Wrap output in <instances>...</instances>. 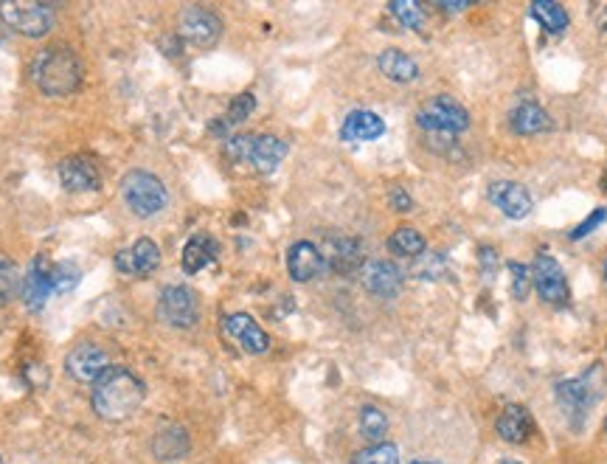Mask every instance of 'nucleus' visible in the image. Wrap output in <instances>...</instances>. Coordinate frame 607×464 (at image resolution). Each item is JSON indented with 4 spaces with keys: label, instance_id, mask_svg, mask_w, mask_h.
Instances as JSON below:
<instances>
[{
    "label": "nucleus",
    "instance_id": "nucleus-24",
    "mask_svg": "<svg viewBox=\"0 0 607 464\" xmlns=\"http://www.w3.org/2000/svg\"><path fill=\"white\" fill-rule=\"evenodd\" d=\"M377 65H380V71H383L388 79H394V82H414L416 76H419L416 62L411 60L408 54L397 51V48H385L383 54L377 57Z\"/></svg>",
    "mask_w": 607,
    "mask_h": 464
},
{
    "label": "nucleus",
    "instance_id": "nucleus-25",
    "mask_svg": "<svg viewBox=\"0 0 607 464\" xmlns=\"http://www.w3.org/2000/svg\"><path fill=\"white\" fill-rule=\"evenodd\" d=\"M253 107H256V99H253V93H239L237 99L231 102L228 107V113H225L220 121H211V133L214 135H228L231 127H237L242 121L248 119L253 113Z\"/></svg>",
    "mask_w": 607,
    "mask_h": 464
},
{
    "label": "nucleus",
    "instance_id": "nucleus-27",
    "mask_svg": "<svg viewBox=\"0 0 607 464\" xmlns=\"http://www.w3.org/2000/svg\"><path fill=\"white\" fill-rule=\"evenodd\" d=\"M425 237L416 231V228H397L391 237H388V248H391V254L397 256H408V259H414V256L425 254Z\"/></svg>",
    "mask_w": 607,
    "mask_h": 464
},
{
    "label": "nucleus",
    "instance_id": "nucleus-43",
    "mask_svg": "<svg viewBox=\"0 0 607 464\" xmlns=\"http://www.w3.org/2000/svg\"><path fill=\"white\" fill-rule=\"evenodd\" d=\"M605 279H607V259H605Z\"/></svg>",
    "mask_w": 607,
    "mask_h": 464
},
{
    "label": "nucleus",
    "instance_id": "nucleus-37",
    "mask_svg": "<svg viewBox=\"0 0 607 464\" xmlns=\"http://www.w3.org/2000/svg\"><path fill=\"white\" fill-rule=\"evenodd\" d=\"M602 220H607V209H596L591 217L585 220V223L571 231V240H582L585 234H591L593 228H599V225H602Z\"/></svg>",
    "mask_w": 607,
    "mask_h": 464
},
{
    "label": "nucleus",
    "instance_id": "nucleus-26",
    "mask_svg": "<svg viewBox=\"0 0 607 464\" xmlns=\"http://www.w3.org/2000/svg\"><path fill=\"white\" fill-rule=\"evenodd\" d=\"M532 15L548 34H563L568 29V12H565L560 3H554V0H537V3H532Z\"/></svg>",
    "mask_w": 607,
    "mask_h": 464
},
{
    "label": "nucleus",
    "instance_id": "nucleus-40",
    "mask_svg": "<svg viewBox=\"0 0 607 464\" xmlns=\"http://www.w3.org/2000/svg\"><path fill=\"white\" fill-rule=\"evenodd\" d=\"M602 34H605V43H607V17L602 20Z\"/></svg>",
    "mask_w": 607,
    "mask_h": 464
},
{
    "label": "nucleus",
    "instance_id": "nucleus-12",
    "mask_svg": "<svg viewBox=\"0 0 607 464\" xmlns=\"http://www.w3.org/2000/svg\"><path fill=\"white\" fill-rule=\"evenodd\" d=\"M116 268L127 276H152L155 270L161 268V248L149 237H141L133 248H124L116 254Z\"/></svg>",
    "mask_w": 607,
    "mask_h": 464
},
{
    "label": "nucleus",
    "instance_id": "nucleus-44",
    "mask_svg": "<svg viewBox=\"0 0 607 464\" xmlns=\"http://www.w3.org/2000/svg\"><path fill=\"white\" fill-rule=\"evenodd\" d=\"M501 464H520V462H501Z\"/></svg>",
    "mask_w": 607,
    "mask_h": 464
},
{
    "label": "nucleus",
    "instance_id": "nucleus-7",
    "mask_svg": "<svg viewBox=\"0 0 607 464\" xmlns=\"http://www.w3.org/2000/svg\"><path fill=\"white\" fill-rule=\"evenodd\" d=\"M532 282L534 287H537V293H540V299L546 301V304L563 307V304H568V299H571V290H568V282H565V273L554 256L540 254L534 259Z\"/></svg>",
    "mask_w": 607,
    "mask_h": 464
},
{
    "label": "nucleus",
    "instance_id": "nucleus-35",
    "mask_svg": "<svg viewBox=\"0 0 607 464\" xmlns=\"http://www.w3.org/2000/svg\"><path fill=\"white\" fill-rule=\"evenodd\" d=\"M509 276H512V293L515 299H526L529 296V287H532V270L518 262H509Z\"/></svg>",
    "mask_w": 607,
    "mask_h": 464
},
{
    "label": "nucleus",
    "instance_id": "nucleus-5",
    "mask_svg": "<svg viewBox=\"0 0 607 464\" xmlns=\"http://www.w3.org/2000/svg\"><path fill=\"white\" fill-rule=\"evenodd\" d=\"M0 17L9 29H15L23 37H45L54 29L57 15L54 6L48 3H26V0H15V3H0Z\"/></svg>",
    "mask_w": 607,
    "mask_h": 464
},
{
    "label": "nucleus",
    "instance_id": "nucleus-41",
    "mask_svg": "<svg viewBox=\"0 0 607 464\" xmlns=\"http://www.w3.org/2000/svg\"><path fill=\"white\" fill-rule=\"evenodd\" d=\"M602 189L607 192V169H605V175H602Z\"/></svg>",
    "mask_w": 607,
    "mask_h": 464
},
{
    "label": "nucleus",
    "instance_id": "nucleus-13",
    "mask_svg": "<svg viewBox=\"0 0 607 464\" xmlns=\"http://www.w3.org/2000/svg\"><path fill=\"white\" fill-rule=\"evenodd\" d=\"M51 293H54V265H48L45 256H40V259H34V265L26 273V282L20 287V296H23L31 313H37V310H43Z\"/></svg>",
    "mask_w": 607,
    "mask_h": 464
},
{
    "label": "nucleus",
    "instance_id": "nucleus-9",
    "mask_svg": "<svg viewBox=\"0 0 607 464\" xmlns=\"http://www.w3.org/2000/svg\"><path fill=\"white\" fill-rule=\"evenodd\" d=\"M223 34V23L206 6H189L180 15V37L197 48H211Z\"/></svg>",
    "mask_w": 607,
    "mask_h": 464
},
{
    "label": "nucleus",
    "instance_id": "nucleus-6",
    "mask_svg": "<svg viewBox=\"0 0 607 464\" xmlns=\"http://www.w3.org/2000/svg\"><path fill=\"white\" fill-rule=\"evenodd\" d=\"M602 394V383H599V369H591L588 375L577 377V380H563L557 383V400L560 408L568 414V420L574 425H582V420L591 414L596 397Z\"/></svg>",
    "mask_w": 607,
    "mask_h": 464
},
{
    "label": "nucleus",
    "instance_id": "nucleus-38",
    "mask_svg": "<svg viewBox=\"0 0 607 464\" xmlns=\"http://www.w3.org/2000/svg\"><path fill=\"white\" fill-rule=\"evenodd\" d=\"M391 206L397 211H411L414 209V200L405 189H391Z\"/></svg>",
    "mask_w": 607,
    "mask_h": 464
},
{
    "label": "nucleus",
    "instance_id": "nucleus-1",
    "mask_svg": "<svg viewBox=\"0 0 607 464\" xmlns=\"http://www.w3.org/2000/svg\"><path fill=\"white\" fill-rule=\"evenodd\" d=\"M144 383L127 372V369H107L96 383H93V411L96 417L107 422H124L133 417L135 411L144 403Z\"/></svg>",
    "mask_w": 607,
    "mask_h": 464
},
{
    "label": "nucleus",
    "instance_id": "nucleus-46",
    "mask_svg": "<svg viewBox=\"0 0 607 464\" xmlns=\"http://www.w3.org/2000/svg\"><path fill=\"white\" fill-rule=\"evenodd\" d=\"M605 434H607V420H605Z\"/></svg>",
    "mask_w": 607,
    "mask_h": 464
},
{
    "label": "nucleus",
    "instance_id": "nucleus-39",
    "mask_svg": "<svg viewBox=\"0 0 607 464\" xmlns=\"http://www.w3.org/2000/svg\"><path fill=\"white\" fill-rule=\"evenodd\" d=\"M436 9H442V12H447V15H456V12L470 9V3H436Z\"/></svg>",
    "mask_w": 607,
    "mask_h": 464
},
{
    "label": "nucleus",
    "instance_id": "nucleus-33",
    "mask_svg": "<svg viewBox=\"0 0 607 464\" xmlns=\"http://www.w3.org/2000/svg\"><path fill=\"white\" fill-rule=\"evenodd\" d=\"M253 138H256V135H248V133L231 135L228 144H225V155H228L231 161H248V164H251Z\"/></svg>",
    "mask_w": 607,
    "mask_h": 464
},
{
    "label": "nucleus",
    "instance_id": "nucleus-45",
    "mask_svg": "<svg viewBox=\"0 0 607 464\" xmlns=\"http://www.w3.org/2000/svg\"><path fill=\"white\" fill-rule=\"evenodd\" d=\"M0 43H3V31H0Z\"/></svg>",
    "mask_w": 607,
    "mask_h": 464
},
{
    "label": "nucleus",
    "instance_id": "nucleus-19",
    "mask_svg": "<svg viewBox=\"0 0 607 464\" xmlns=\"http://www.w3.org/2000/svg\"><path fill=\"white\" fill-rule=\"evenodd\" d=\"M284 155H287V144H284L282 138H276V135H256L253 138L251 164L259 175L276 172L279 164L284 161Z\"/></svg>",
    "mask_w": 607,
    "mask_h": 464
},
{
    "label": "nucleus",
    "instance_id": "nucleus-15",
    "mask_svg": "<svg viewBox=\"0 0 607 464\" xmlns=\"http://www.w3.org/2000/svg\"><path fill=\"white\" fill-rule=\"evenodd\" d=\"M60 183L74 195H88L99 189V169L85 155H74L60 164Z\"/></svg>",
    "mask_w": 607,
    "mask_h": 464
},
{
    "label": "nucleus",
    "instance_id": "nucleus-14",
    "mask_svg": "<svg viewBox=\"0 0 607 464\" xmlns=\"http://www.w3.org/2000/svg\"><path fill=\"white\" fill-rule=\"evenodd\" d=\"M489 200H492V206H498V209L504 211L506 217H512V220H523V217H529V211H532V195H529V189L520 186V183H512V180H498V183H492V186H489Z\"/></svg>",
    "mask_w": 607,
    "mask_h": 464
},
{
    "label": "nucleus",
    "instance_id": "nucleus-3",
    "mask_svg": "<svg viewBox=\"0 0 607 464\" xmlns=\"http://www.w3.org/2000/svg\"><path fill=\"white\" fill-rule=\"evenodd\" d=\"M121 195H124V203L138 217L158 214L166 206V200H169L161 178H155L152 172H144V169H133V172L124 175V180H121Z\"/></svg>",
    "mask_w": 607,
    "mask_h": 464
},
{
    "label": "nucleus",
    "instance_id": "nucleus-30",
    "mask_svg": "<svg viewBox=\"0 0 607 464\" xmlns=\"http://www.w3.org/2000/svg\"><path fill=\"white\" fill-rule=\"evenodd\" d=\"M352 464H400V450L391 442H374L371 448L360 450Z\"/></svg>",
    "mask_w": 607,
    "mask_h": 464
},
{
    "label": "nucleus",
    "instance_id": "nucleus-18",
    "mask_svg": "<svg viewBox=\"0 0 607 464\" xmlns=\"http://www.w3.org/2000/svg\"><path fill=\"white\" fill-rule=\"evenodd\" d=\"M287 270L296 282H312L324 270V254L312 242H296L287 251Z\"/></svg>",
    "mask_w": 607,
    "mask_h": 464
},
{
    "label": "nucleus",
    "instance_id": "nucleus-10",
    "mask_svg": "<svg viewBox=\"0 0 607 464\" xmlns=\"http://www.w3.org/2000/svg\"><path fill=\"white\" fill-rule=\"evenodd\" d=\"M110 369V355L102 346L79 344L65 358V372L74 377L76 383H96Z\"/></svg>",
    "mask_w": 607,
    "mask_h": 464
},
{
    "label": "nucleus",
    "instance_id": "nucleus-20",
    "mask_svg": "<svg viewBox=\"0 0 607 464\" xmlns=\"http://www.w3.org/2000/svg\"><path fill=\"white\" fill-rule=\"evenodd\" d=\"M385 133V121L371 110H352L341 127L343 141H377Z\"/></svg>",
    "mask_w": 607,
    "mask_h": 464
},
{
    "label": "nucleus",
    "instance_id": "nucleus-31",
    "mask_svg": "<svg viewBox=\"0 0 607 464\" xmlns=\"http://www.w3.org/2000/svg\"><path fill=\"white\" fill-rule=\"evenodd\" d=\"M385 431H388V417H385L380 408L366 405V408L360 411V434L371 439V442H380Z\"/></svg>",
    "mask_w": 607,
    "mask_h": 464
},
{
    "label": "nucleus",
    "instance_id": "nucleus-34",
    "mask_svg": "<svg viewBox=\"0 0 607 464\" xmlns=\"http://www.w3.org/2000/svg\"><path fill=\"white\" fill-rule=\"evenodd\" d=\"M79 282V268L74 262H60L54 265V293H71Z\"/></svg>",
    "mask_w": 607,
    "mask_h": 464
},
{
    "label": "nucleus",
    "instance_id": "nucleus-16",
    "mask_svg": "<svg viewBox=\"0 0 607 464\" xmlns=\"http://www.w3.org/2000/svg\"><path fill=\"white\" fill-rule=\"evenodd\" d=\"M225 332H228L245 352H251V355H265L267 346H270L267 332L262 330L248 313L228 315V318H225Z\"/></svg>",
    "mask_w": 607,
    "mask_h": 464
},
{
    "label": "nucleus",
    "instance_id": "nucleus-21",
    "mask_svg": "<svg viewBox=\"0 0 607 464\" xmlns=\"http://www.w3.org/2000/svg\"><path fill=\"white\" fill-rule=\"evenodd\" d=\"M217 256H220V245H217L214 237H208V234H194L192 240L186 242L180 262H183V270H186V273H200V270H206L208 265H214Z\"/></svg>",
    "mask_w": 607,
    "mask_h": 464
},
{
    "label": "nucleus",
    "instance_id": "nucleus-42",
    "mask_svg": "<svg viewBox=\"0 0 607 464\" xmlns=\"http://www.w3.org/2000/svg\"><path fill=\"white\" fill-rule=\"evenodd\" d=\"M414 464H439V462H414Z\"/></svg>",
    "mask_w": 607,
    "mask_h": 464
},
{
    "label": "nucleus",
    "instance_id": "nucleus-4",
    "mask_svg": "<svg viewBox=\"0 0 607 464\" xmlns=\"http://www.w3.org/2000/svg\"><path fill=\"white\" fill-rule=\"evenodd\" d=\"M416 124H419L425 133L459 135L470 127V113H467L464 105H459L456 99H450V96H436V99H430V102L419 107Z\"/></svg>",
    "mask_w": 607,
    "mask_h": 464
},
{
    "label": "nucleus",
    "instance_id": "nucleus-11",
    "mask_svg": "<svg viewBox=\"0 0 607 464\" xmlns=\"http://www.w3.org/2000/svg\"><path fill=\"white\" fill-rule=\"evenodd\" d=\"M360 279L363 287L369 290L371 296L377 299H394L400 296L402 290V270L394 262H385V259H371L360 270Z\"/></svg>",
    "mask_w": 607,
    "mask_h": 464
},
{
    "label": "nucleus",
    "instance_id": "nucleus-17",
    "mask_svg": "<svg viewBox=\"0 0 607 464\" xmlns=\"http://www.w3.org/2000/svg\"><path fill=\"white\" fill-rule=\"evenodd\" d=\"M495 428H498V436L506 439V442H512V445H523V442H529L534 434V420L532 414H529V408H523L518 403H509L498 414V422H495Z\"/></svg>",
    "mask_w": 607,
    "mask_h": 464
},
{
    "label": "nucleus",
    "instance_id": "nucleus-2",
    "mask_svg": "<svg viewBox=\"0 0 607 464\" xmlns=\"http://www.w3.org/2000/svg\"><path fill=\"white\" fill-rule=\"evenodd\" d=\"M82 60L68 48H48L31 62V79L45 96H68L82 85Z\"/></svg>",
    "mask_w": 607,
    "mask_h": 464
},
{
    "label": "nucleus",
    "instance_id": "nucleus-28",
    "mask_svg": "<svg viewBox=\"0 0 607 464\" xmlns=\"http://www.w3.org/2000/svg\"><path fill=\"white\" fill-rule=\"evenodd\" d=\"M329 265L338 270V273H349V270L363 268V259H360V248L355 240H335L329 245Z\"/></svg>",
    "mask_w": 607,
    "mask_h": 464
},
{
    "label": "nucleus",
    "instance_id": "nucleus-23",
    "mask_svg": "<svg viewBox=\"0 0 607 464\" xmlns=\"http://www.w3.org/2000/svg\"><path fill=\"white\" fill-rule=\"evenodd\" d=\"M189 450V434L180 425H163L158 434L152 436V453L169 462V459H180Z\"/></svg>",
    "mask_w": 607,
    "mask_h": 464
},
{
    "label": "nucleus",
    "instance_id": "nucleus-22",
    "mask_svg": "<svg viewBox=\"0 0 607 464\" xmlns=\"http://www.w3.org/2000/svg\"><path fill=\"white\" fill-rule=\"evenodd\" d=\"M509 124H512V130L520 135H540L548 133V130L554 127V121H551L546 110L540 105H532V102L515 107L512 116H509Z\"/></svg>",
    "mask_w": 607,
    "mask_h": 464
},
{
    "label": "nucleus",
    "instance_id": "nucleus-29",
    "mask_svg": "<svg viewBox=\"0 0 607 464\" xmlns=\"http://www.w3.org/2000/svg\"><path fill=\"white\" fill-rule=\"evenodd\" d=\"M388 12L400 20V26L405 29H422L425 26V9L414 3V0H394V3H388Z\"/></svg>",
    "mask_w": 607,
    "mask_h": 464
},
{
    "label": "nucleus",
    "instance_id": "nucleus-36",
    "mask_svg": "<svg viewBox=\"0 0 607 464\" xmlns=\"http://www.w3.org/2000/svg\"><path fill=\"white\" fill-rule=\"evenodd\" d=\"M414 273L419 279H439V276L445 273V259H442V256H428V259H422V262L416 265Z\"/></svg>",
    "mask_w": 607,
    "mask_h": 464
},
{
    "label": "nucleus",
    "instance_id": "nucleus-47",
    "mask_svg": "<svg viewBox=\"0 0 607 464\" xmlns=\"http://www.w3.org/2000/svg\"><path fill=\"white\" fill-rule=\"evenodd\" d=\"M0 464H3V459H0Z\"/></svg>",
    "mask_w": 607,
    "mask_h": 464
},
{
    "label": "nucleus",
    "instance_id": "nucleus-8",
    "mask_svg": "<svg viewBox=\"0 0 607 464\" xmlns=\"http://www.w3.org/2000/svg\"><path fill=\"white\" fill-rule=\"evenodd\" d=\"M158 310H161L163 321L172 324V327H178V330H189V327L197 324V318H200L197 299H194V293L186 285L163 287Z\"/></svg>",
    "mask_w": 607,
    "mask_h": 464
},
{
    "label": "nucleus",
    "instance_id": "nucleus-32",
    "mask_svg": "<svg viewBox=\"0 0 607 464\" xmlns=\"http://www.w3.org/2000/svg\"><path fill=\"white\" fill-rule=\"evenodd\" d=\"M17 290H20V273H17V265L12 259L0 256V307L15 299Z\"/></svg>",
    "mask_w": 607,
    "mask_h": 464
}]
</instances>
